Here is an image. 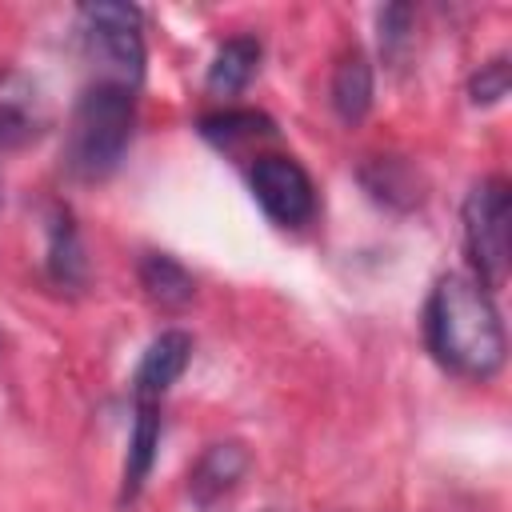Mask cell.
Segmentation results:
<instances>
[{"label":"cell","mask_w":512,"mask_h":512,"mask_svg":"<svg viewBox=\"0 0 512 512\" xmlns=\"http://www.w3.org/2000/svg\"><path fill=\"white\" fill-rule=\"evenodd\" d=\"M424 340L428 352L456 376L488 380L504 364V324L492 296L460 272L436 280L424 304Z\"/></svg>","instance_id":"1"},{"label":"cell","mask_w":512,"mask_h":512,"mask_svg":"<svg viewBox=\"0 0 512 512\" xmlns=\"http://www.w3.org/2000/svg\"><path fill=\"white\" fill-rule=\"evenodd\" d=\"M136 124V96L120 84H88L64 140V164L80 180H104L120 168Z\"/></svg>","instance_id":"2"},{"label":"cell","mask_w":512,"mask_h":512,"mask_svg":"<svg viewBox=\"0 0 512 512\" xmlns=\"http://www.w3.org/2000/svg\"><path fill=\"white\" fill-rule=\"evenodd\" d=\"M84 20V48L88 60L96 64L100 84H120V88H140L144 80V36H140V8L124 0H96L80 8Z\"/></svg>","instance_id":"3"},{"label":"cell","mask_w":512,"mask_h":512,"mask_svg":"<svg viewBox=\"0 0 512 512\" xmlns=\"http://www.w3.org/2000/svg\"><path fill=\"white\" fill-rule=\"evenodd\" d=\"M464 248L472 260V280L488 292L508 280V260H512V192L508 180L488 176L472 184L464 196Z\"/></svg>","instance_id":"4"},{"label":"cell","mask_w":512,"mask_h":512,"mask_svg":"<svg viewBox=\"0 0 512 512\" xmlns=\"http://www.w3.org/2000/svg\"><path fill=\"white\" fill-rule=\"evenodd\" d=\"M252 192L260 200V208L284 224V228H300L312 220L316 212V188H312V176L292 160V156H260L252 164Z\"/></svg>","instance_id":"5"},{"label":"cell","mask_w":512,"mask_h":512,"mask_svg":"<svg viewBox=\"0 0 512 512\" xmlns=\"http://www.w3.org/2000/svg\"><path fill=\"white\" fill-rule=\"evenodd\" d=\"M188 360H192V336L184 328L160 332L144 348V356H140V364L132 372V400L136 404H160V396L184 376Z\"/></svg>","instance_id":"6"},{"label":"cell","mask_w":512,"mask_h":512,"mask_svg":"<svg viewBox=\"0 0 512 512\" xmlns=\"http://www.w3.org/2000/svg\"><path fill=\"white\" fill-rule=\"evenodd\" d=\"M248 464H252V456H248V448L240 440H216V444H208L196 456V464L188 468V496H192V504L196 508L220 504L228 492H236V484L244 480Z\"/></svg>","instance_id":"7"},{"label":"cell","mask_w":512,"mask_h":512,"mask_svg":"<svg viewBox=\"0 0 512 512\" xmlns=\"http://www.w3.org/2000/svg\"><path fill=\"white\" fill-rule=\"evenodd\" d=\"M44 128V100L36 84L8 68L0 72V144H24Z\"/></svg>","instance_id":"8"},{"label":"cell","mask_w":512,"mask_h":512,"mask_svg":"<svg viewBox=\"0 0 512 512\" xmlns=\"http://www.w3.org/2000/svg\"><path fill=\"white\" fill-rule=\"evenodd\" d=\"M328 92H332V108L344 124H356L372 108V64L356 44L344 48V56L336 60Z\"/></svg>","instance_id":"9"},{"label":"cell","mask_w":512,"mask_h":512,"mask_svg":"<svg viewBox=\"0 0 512 512\" xmlns=\"http://www.w3.org/2000/svg\"><path fill=\"white\" fill-rule=\"evenodd\" d=\"M360 180L364 188L380 200V204H392V208H416L424 200V180L420 172L400 160V156H376L360 168Z\"/></svg>","instance_id":"10"},{"label":"cell","mask_w":512,"mask_h":512,"mask_svg":"<svg viewBox=\"0 0 512 512\" xmlns=\"http://www.w3.org/2000/svg\"><path fill=\"white\" fill-rule=\"evenodd\" d=\"M140 288H144V296L156 304V308H168V312H176V308H184L192 296H196V280H192V272L180 264V260H172L168 252H148V256H140Z\"/></svg>","instance_id":"11"},{"label":"cell","mask_w":512,"mask_h":512,"mask_svg":"<svg viewBox=\"0 0 512 512\" xmlns=\"http://www.w3.org/2000/svg\"><path fill=\"white\" fill-rule=\"evenodd\" d=\"M160 448V404H136L132 416V436H128V456H124V484H120V500L140 496L152 460Z\"/></svg>","instance_id":"12"},{"label":"cell","mask_w":512,"mask_h":512,"mask_svg":"<svg viewBox=\"0 0 512 512\" xmlns=\"http://www.w3.org/2000/svg\"><path fill=\"white\" fill-rule=\"evenodd\" d=\"M260 68V40L256 36H232L216 48L208 64V92L212 96H236Z\"/></svg>","instance_id":"13"},{"label":"cell","mask_w":512,"mask_h":512,"mask_svg":"<svg viewBox=\"0 0 512 512\" xmlns=\"http://www.w3.org/2000/svg\"><path fill=\"white\" fill-rule=\"evenodd\" d=\"M48 272L64 288H80L88 276L84 244H80V232H76L68 208H52V220H48Z\"/></svg>","instance_id":"14"},{"label":"cell","mask_w":512,"mask_h":512,"mask_svg":"<svg viewBox=\"0 0 512 512\" xmlns=\"http://www.w3.org/2000/svg\"><path fill=\"white\" fill-rule=\"evenodd\" d=\"M276 124L264 116V112H252V108H224V112H212L200 120V136L212 140L216 148H240V144H252V140H264L272 136Z\"/></svg>","instance_id":"15"},{"label":"cell","mask_w":512,"mask_h":512,"mask_svg":"<svg viewBox=\"0 0 512 512\" xmlns=\"http://www.w3.org/2000/svg\"><path fill=\"white\" fill-rule=\"evenodd\" d=\"M508 84H512V68H508V56H492L488 64H480L472 76H468V100L488 108V104H500L508 96Z\"/></svg>","instance_id":"16"},{"label":"cell","mask_w":512,"mask_h":512,"mask_svg":"<svg viewBox=\"0 0 512 512\" xmlns=\"http://www.w3.org/2000/svg\"><path fill=\"white\" fill-rule=\"evenodd\" d=\"M376 24H380L384 60H400L404 48H408V40H412V8L408 4H388V8H380Z\"/></svg>","instance_id":"17"},{"label":"cell","mask_w":512,"mask_h":512,"mask_svg":"<svg viewBox=\"0 0 512 512\" xmlns=\"http://www.w3.org/2000/svg\"><path fill=\"white\" fill-rule=\"evenodd\" d=\"M268 512H280V508H268Z\"/></svg>","instance_id":"18"}]
</instances>
